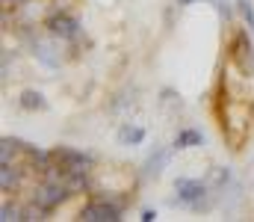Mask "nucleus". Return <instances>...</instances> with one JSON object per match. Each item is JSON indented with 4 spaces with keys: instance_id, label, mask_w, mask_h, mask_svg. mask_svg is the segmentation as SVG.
Instances as JSON below:
<instances>
[{
    "instance_id": "ddd939ff",
    "label": "nucleus",
    "mask_w": 254,
    "mask_h": 222,
    "mask_svg": "<svg viewBox=\"0 0 254 222\" xmlns=\"http://www.w3.org/2000/svg\"><path fill=\"white\" fill-rule=\"evenodd\" d=\"M237 6H240V12H243L246 24H249V27H254V6H252V0H237Z\"/></svg>"
},
{
    "instance_id": "20e7f679",
    "label": "nucleus",
    "mask_w": 254,
    "mask_h": 222,
    "mask_svg": "<svg viewBox=\"0 0 254 222\" xmlns=\"http://www.w3.org/2000/svg\"><path fill=\"white\" fill-rule=\"evenodd\" d=\"M80 220L83 222H119L122 220V211L116 205H110V202H92V205L83 208Z\"/></svg>"
},
{
    "instance_id": "f8f14e48",
    "label": "nucleus",
    "mask_w": 254,
    "mask_h": 222,
    "mask_svg": "<svg viewBox=\"0 0 254 222\" xmlns=\"http://www.w3.org/2000/svg\"><path fill=\"white\" fill-rule=\"evenodd\" d=\"M15 146H18V143H12L9 137L0 143V163H9V160H12V154H15Z\"/></svg>"
},
{
    "instance_id": "1a4fd4ad",
    "label": "nucleus",
    "mask_w": 254,
    "mask_h": 222,
    "mask_svg": "<svg viewBox=\"0 0 254 222\" xmlns=\"http://www.w3.org/2000/svg\"><path fill=\"white\" fill-rule=\"evenodd\" d=\"M0 187H3V193H9L12 187H18V172L9 163H0Z\"/></svg>"
},
{
    "instance_id": "7ed1b4c3",
    "label": "nucleus",
    "mask_w": 254,
    "mask_h": 222,
    "mask_svg": "<svg viewBox=\"0 0 254 222\" xmlns=\"http://www.w3.org/2000/svg\"><path fill=\"white\" fill-rule=\"evenodd\" d=\"M175 190H178V205H187V208H201V199L207 193L201 181H190V178H178Z\"/></svg>"
},
{
    "instance_id": "4468645a",
    "label": "nucleus",
    "mask_w": 254,
    "mask_h": 222,
    "mask_svg": "<svg viewBox=\"0 0 254 222\" xmlns=\"http://www.w3.org/2000/svg\"><path fill=\"white\" fill-rule=\"evenodd\" d=\"M3 222H15V220H24V211H18V208H12V205H3V211H0Z\"/></svg>"
},
{
    "instance_id": "9b49d317",
    "label": "nucleus",
    "mask_w": 254,
    "mask_h": 222,
    "mask_svg": "<svg viewBox=\"0 0 254 222\" xmlns=\"http://www.w3.org/2000/svg\"><path fill=\"white\" fill-rule=\"evenodd\" d=\"M33 54H36V57H39V60H42L48 69H54V66H57V60L51 57V48H48L45 42H36V51H33Z\"/></svg>"
},
{
    "instance_id": "0eeeda50",
    "label": "nucleus",
    "mask_w": 254,
    "mask_h": 222,
    "mask_svg": "<svg viewBox=\"0 0 254 222\" xmlns=\"http://www.w3.org/2000/svg\"><path fill=\"white\" fill-rule=\"evenodd\" d=\"M21 107L24 110H48V101H45V95L42 92H33V89H27L24 95H21Z\"/></svg>"
},
{
    "instance_id": "423d86ee",
    "label": "nucleus",
    "mask_w": 254,
    "mask_h": 222,
    "mask_svg": "<svg viewBox=\"0 0 254 222\" xmlns=\"http://www.w3.org/2000/svg\"><path fill=\"white\" fill-rule=\"evenodd\" d=\"M145 140V131L139 128V125H125L122 131H119V143L122 146H139Z\"/></svg>"
},
{
    "instance_id": "9d476101",
    "label": "nucleus",
    "mask_w": 254,
    "mask_h": 222,
    "mask_svg": "<svg viewBox=\"0 0 254 222\" xmlns=\"http://www.w3.org/2000/svg\"><path fill=\"white\" fill-rule=\"evenodd\" d=\"M166 163H169V151L163 148V151H157V154H154V157L145 163V172H148V175H160Z\"/></svg>"
},
{
    "instance_id": "f03ea898",
    "label": "nucleus",
    "mask_w": 254,
    "mask_h": 222,
    "mask_svg": "<svg viewBox=\"0 0 254 222\" xmlns=\"http://www.w3.org/2000/svg\"><path fill=\"white\" fill-rule=\"evenodd\" d=\"M51 154H54V160L60 163L63 175H71V172H89V169H92V157L83 154V151H74V148L60 146V148H54Z\"/></svg>"
},
{
    "instance_id": "39448f33",
    "label": "nucleus",
    "mask_w": 254,
    "mask_h": 222,
    "mask_svg": "<svg viewBox=\"0 0 254 222\" xmlns=\"http://www.w3.org/2000/svg\"><path fill=\"white\" fill-rule=\"evenodd\" d=\"M48 30L54 33V36H60V39H68V42H74L77 36H80V24L71 18V15H51L48 18Z\"/></svg>"
},
{
    "instance_id": "2eb2a0df",
    "label": "nucleus",
    "mask_w": 254,
    "mask_h": 222,
    "mask_svg": "<svg viewBox=\"0 0 254 222\" xmlns=\"http://www.w3.org/2000/svg\"><path fill=\"white\" fill-rule=\"evenodd\" d=\"M139 220H142V222H154V220H157V214H154V211H142V217H139Z\"/></svg>"
},
{
    "instance_id": "dca6fc26",
    "label": "nucleus",
    "mask_w": 254,
    "mask_h": 222,
    "mask_svg": "<svg viewBox=\"0 0 254 222\" xmlns=\"http://www.w3.org/2000/svg\"><path fill=\"white\" fill-rule=\"evenodd\" d=\"M3 3H9V0H3Z\"/></svg>"
},
{
    "instance_id": "6e6552de",
    "label": "nucleus",
    "mask_w": 254,
    "mask_h": 222,
    "mask_svg": "<svg viewBox=\"0 0 254 222\" xmlns=\"http://www.w3.org/2000/svg\"><path fill=\"white\" fill-rule=\"evenodd\" d=\"M198 146H204V137L198 131H181L175 137V148H198Z\"/></svg>"
},
{
    "instance_id": "f257e3e1",
    "label": "nucleus",
    "mask_w": 254,
    "mask_h": 222,
    "mask_svg": "<svg viewBox=\"0 0 254 222\" xmlns=\"http://www.w3.org/2000/svg\"><path fill=\"white\" fill-rule=\"evenodd\" d=\"M71 190H68V184L60 181V178H51V181H45L42 187H36V196H33V202L48 214V211H54L57 205H63L65 196H68Z\"/></svg>"
}]
</instances>
